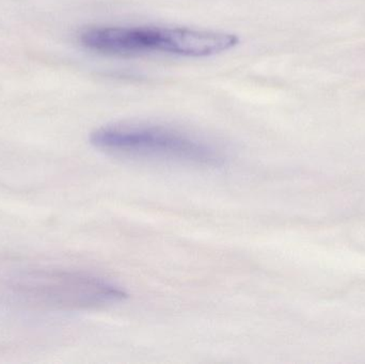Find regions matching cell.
Returning a JSON list of instances; mask_svg holds the SVG:
<instances>
[{"label": "cell", "mask_w": 365, "mask_h": 364, "mask_svg": "<svg viewBox=\"0 0 365 364\" xmlns=\"http://www.w3.org/2000/svg\"><path fill=\"white\" fill-rule=\"evenodd\" d=\"M86 48L104 55L143 56L169 53L210 57L231 51L240 38L227 32L170 27H90L79 34Z\"/></svg>", "instance_id": "cell-1"}, {"label": "cell", "mask_w": 365, "mask_h": 364, "mask_svg": "<svg viewBox=\"0 0 365 364\" xmlns=\"http://www.w3.org/2000/svg\"><path fill=\"white\" fill-rule=\"evenodd\" d=\"M90 141L96 149L121 157L195 167L223 164L222 155L212 145L164 126H105L92 132Z\"/></svg>", "instance_id": "cell-2"}, {"label": "cell", "mask_w": 365, "mask_h": 364, "mask_svg": "<svg viewBox=\"0 0 365 364\" xmlns=\"http://www.w3.org/2000/svg\"><path fill=\"white\" fill-rule=\"evenodd\" d=\"M15 298L32 307L56 310H91L126 298L120 286L79 271H36L24 274L10 286Z\"/></svg>", "instance_id": "cell-3"}]
</instances>
